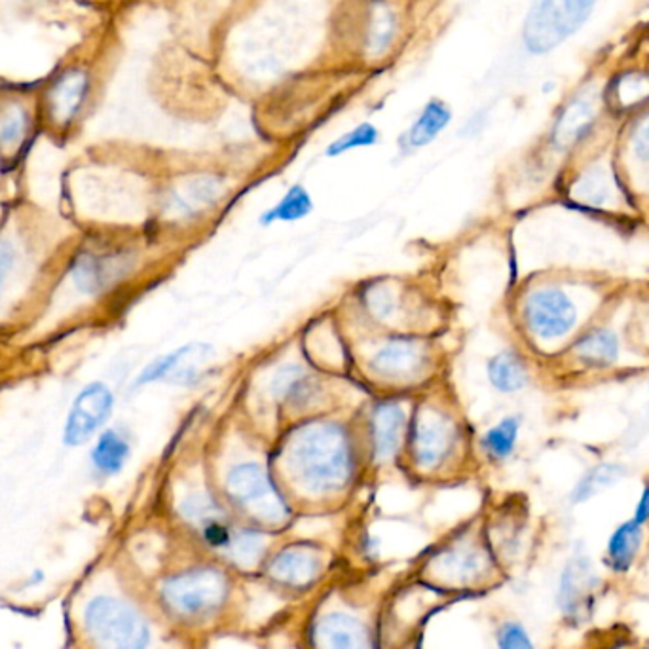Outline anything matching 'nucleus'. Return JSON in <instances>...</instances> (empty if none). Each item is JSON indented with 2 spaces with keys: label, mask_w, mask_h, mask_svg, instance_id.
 Here are the masks:
<instances>
[{
  "label": "nucleus",
  "mask_w": 649,
  "mask_h": 649,
  "mask_svg": "<svg viewBox=\"0 0 649 649\" xmlns=\"http://www.w3.org/2000/svg\"><path fill=\"white\" fill-rule=\"evenodd\" d=\"M644 526L636 525L635 520L630 518L627 522L617 526L614 534L609 536L608 549H606V559L614 572H627L632 562H635L636 554L640 551L644 541Z\"/></svg>",
  "instance_id": "412c9836"
},
{
  "label": "nucleus",
  "mask_w": 649,
  "mask_h": 649,
  "mask_svg": "<svg viewBox=\"0 0 649 649\" xmlns=\"http://www.w3.org/2000/svg\"><path fill=\"white\" fill-rule=\"evenodd\" d=\"M132 258L124 251H84L70 264V282L86 297H99L128 276Z\"/></svg>",
  "instance_id": "9d476101"
},
{
  "label": "nucleus",
  "mask_w": 649,
  "mask_h": 649,
  "mask_svg": "<svg viewBox=\"0 0 649 649\" xmlns=\"http://www.w3.org/2000/svg\"><path fill=\"white\" fill-rule=\"evenodd\" d=\"M114 410V394L103 382H90L78 392L70 405L63 428V442L75 449L82 447L103 428Z\"/></svg>",
  "instance_id": "6e6552de"
},
{
  "label": "nucleus",
  "mask_w": 649,
  "mask_h": 649,
  "mask_svg": "<svg viewBox=\"0 0 649 649\" xmlns=\"http://www.w3.org/2000/svg\"><path fill=\"white\" fill-rule=\"evenodd\" d=\"M29 132V112L23 105L10 103L0 111V151L14 153Z\"/></svg>",
  "instance_id": "cd10ccee"
},
{
  "label": "nucleus",
  "mask_w": 649,
  "mask_h": 649,
  "mask_svg": "<svg viewBox=\"0 0 649 649\" xmlns=\"http://www.w3.org/2000/svg\"><path fill=\"white\" fill-rule=\"evenodd\" d=\"M632 44V48H635L636 54L642 57L646 65L649 67V46H640V44H636V42H630Z\"/></svg>",
  "instance_id": "f704fd0d"
},
{
  "label": "nucleus",
  "mask_w": 649,
  "mask_h": 649,
  "mask_svg": "<svg viewBox=\"0 0 649 649\" xmlns=\"http://www.w3.org/2000/svg\"><path fill=\"white\" fill-rule=\"evenodd\" d=\"M132 457V444L117 429H105L97 437L96 444L90 452V462L94 470L103 477H114L122 473L125 463Z\"/></svg>",
  "instance_id": "6ab92c4d"
},
{
  "label": "nucleus",
  "mask_w": 649,
  "mask_h": 649,
  "mask_svg": "<svg viewBox=\"0 0 649 649\" xmlns=\"http://www.w3.org/2000/svg\"><path fill=\"white\" fill-rule=\"evenodd\" d=\"M573 353L583 365L606 369L619 358V340L609 329H593L573 344Z\"/></svg>",
  "instance_id": "aec40b11"
},
{
  "label": "nucleus",
  "mask_w": 649,
  "mask_h": 649,
  "mask_svg": "<svg viewBox=\"0 0 649 649\" xmlns=\"http://www.w3.org/2000/svg\"><path fill=\"white\" fill-rule=\"evenodd\" d=\"M518 433H520V418L507 416L496 426H492L483 436V450L496 462H504L512 457L517 447Z\"/></svg>",
  "instance_id": "393cba45"
},
{
  "label": "nucleus",
  "mask_w": 649,
  "mask_h": 649,
  "mask_svg": "<svg viewBox=\"0 0 649 649\" xmlns=\"http://www.w3.org/2000/svg\"><path fill=\"white\" fill-rule=\"evenodd\" d=\"M222 193H224V185L219 177L201 175V177L188 180L185 187L173 190L169 200H167V211L179 219L206 213L209 208H213L215 204L221 200Z\"/></svg>",
  "instance_id": "dca6fc26"
},
{
  "label": "nucleus",
  "mask_w": 649,
  "mask_h": 649,
  "mask_svg": "<svg viewBox=\"0 0 649 649\" xmlns=\"http://www.w3.org/2000/svg\"><path fill=\"white\" fill-rule=\"evenodd\" d=\"M311 211H314V198L308 193V188L302 185H293L272 208L266 209L258 217V222L263 227H272L277 222H298L306 219Z\"/></svg>",
  "instance_id": "4be33fe9"
},
{
  "label": "nucleus",
  "mask_w": 649,
  "mask_h": 649,
  "mask_svg": "<svg viewBox=\"0 0 649 649\" xmlns=\"http://www.w3.org/2000/svg\"><path fill=\"white\" fill-rule=\"evenodd\" d=\"M429 363L428 345L416 339H394L382 345L369 363L371 371L386 381H413Z\"/></svg>",
  "instance_id": "9b49d317"
},
{
  "label": "nucleus",
  "mask_w": 649,
  "mask_h": 649,
  "mask_svg": "<svg viewBox=\"0 0 649 649\" xmlns=\"http://www.w3.org/2000/svg\"><path fill=\"white\" fill-rule=\"evenodd\" d=\"M497 649H536L532 638L520 623L509 622L497 630Z\"/></svg>",
  "instance_id": "2f4dec72"
},
{
  "label": "nucleus",
  "mask_w": 649,
  "mask_h": 649,
  "mask_svg": "<svg viewBox=\"0 0 649 649\" xmlns=\"http://www.w3.org/2000/svg\"><path fill=\"white\" fill-rule=\"evenodd\" d=\"M632 520H635L636 525L640 526L649 522V484L646 486V488H644L642 496H640L638 504H636Z\"/></svg>",
  "instance_id": "72a5a7b5"
},
{
  "label": "nucleus",
  "mask_w": 649,
  "mask_h": 649,
  "mask_svg": "<svg viewBox=\"0 0 649 649\" xmlns=\"http://www.w3.org/2000/svg\"><path fill=\"white\" fill-rule=\"evenodd\" d=\"M15 264V249L12 242L0 238V295L4 290L8 277L12 274Z\"/></svg>",
  "instance_id": "473e14b6"
},
{
  "label": "nucleus",
  "mask_w": 649,
  "mask_h": 649,
  "mask_svg": "<svg viewBox=\"0 0 649 649\" xmlns=\"http://www.w3.org/2000/svg\"><path fill=\"white\" fill-rule=\"evenodd\" d=\"M224 494L251 525L276 528L289 520V504L263 463H235L224 481Z\"/></svg>",
  "instance_id": "f03ea898"
},
{
  "label": "nucleus",
  "mask_w": 649,
  "mask_h": 649,
  "mask_svg": "<svg viewBox=\"0 0 649 649\" xmlns=\"http://www.w3.org/2000/svg\"><path fill=\"white\" fill-rule=\"evenodd\" d=\"M371 14L373 20L369 21L365 44L371 54L378 56L394 41L395 15L384 2H376Z\"/></svg>",
  "instance_id": "c85d7f7f"
},
{
  "label": "nucleus",
  "mask_w": 649,
  "mask_h": 649,
  "mask_svg": "<svg viewBox=\"0 0 649 649\" xmlns=\"http://www.w3.org/2000/svg\"><path fill=\"white\" fill-rule=\"evenodd\" d=\"M285 470L308 496H334L352 483L355 449L350 431L332 420L306 421L284 447Z\"/></svg>",
  "instance_id": "f257e3e1"
},
{
  "label": "nucleus",
  "mask_w": 649,
  "mask_h": 649,
  "mask_svg": "<svg viewBox=\"0 0 649 649\" xmlns=\"http://www.w3.org/2000/svg\"><path fill=\"white\" fill-rule=\"evenodd\" d=\"M90 94V77L82 69L65 70L56 78L46 94V112L50 122L67 128L77 120Z\"/></svg>",
  "instance_id": "4468645a"
},
{
  "label": "nucleus",
  "mask_w": 649,
  "mask_h": 649,
  "mask_svg": "<svg viewBox=\"0 0 649 649\" xmlns=\"http://www.w3.org/2000/svg\"><path fill=\"white\" fill-rule=\"evenodd\" d=\"M408 433V416L402 403L381 402L369 416V447L374 462L394 460Z\"/></svg>",
  "instance_id": "f8f14e48"
},
{
  "label": "nucleus",
  "mask_w": 649,
  "mask_h": 649,
  "mask_svg": "<svg viewBox=\"0 0 649 649\" xmlns=\"http://www.w3.org/2000/svg\"><path fill=\"white\" fill-rule=\"evenodd\" d=\"M627 475V468L622 463H601L593 470L587 471L580 483L573 486L570 502L572 504H585L591 497L598 496L604 491L612 488Z\"/></svg>",
  "instance_id": "b1692460"
},
{
  "label": "nucleus",
  "mask_w": 649,
  "mask_h": 649,
  "mask_svg": "<svg viewBox=\"0 0 649 649\" xmlns=\"http://www.w3.org/2000/svg\"><path fill=\"white\" fill-rule=\"evenodd\" d=\"M82 625L97 649H148L153 642L145 615L111 594H97L88 601Z\"/></svg>",
  "instance_id": "7ed1b4c3"
},
{
  "label": "nucleus",
  "mask_w": 649,
  "mask_h": 649,
  "mask_svg": "<svg viewBox=\"0 0 649 649\" xmlns=\"http://www.w3.org/2000/svg\"><path fill=\"white\" fill-rule=\"evenodd\" d=\"M378 141H381L378 128L371 122H363V124L352 128L350 132H345L344 135H340L339 139H334L331 145L327 146L324 154L329 158H339L342 154L352 153L358 148L378 145Z\"/></svg>",
  "instance_id": "c756f323"
},
{
  "label": "nucleus",
  "mask_w": 649,
  "mask_h": 649,
  "mask_svg": "<svg viewBox=\"0 0 649 649\" xmlns=\"http://www.w3.org/2000/svg\"><path fill=\"white\" fill-rule=\"evenodd\" d=\"M408 447L416 468L436 471L457 449L458 428L450 416L436 407H420L408 421Z\"/></svg>",
  "instance_id": "39448f33"
},
{
  "label": "nucleus",
  "mask_w": 649,
  "mask_h": 649,
  "mask_svg": "<svg viewBox=\"0 0 649 649\" xmlns=\"http://www.w3.org/2000/svg\"><path fill=\"white\" fill-rule=\"evenodd\" d=\"M596 0H532L522 23V46L547 56L578 35L593 15Z\"/></svg>",
  "instance_id": "20e7f679"
},
{
  "label": "nucleus",
  "mask_w": 649,
  "mask_h": 649,
  "mask_svg": "<svg viewBox=\"0 0 649 649\" xmlns=\"http://www.w3.org/2000/svg\"><path fill=\"white\" fill-rule=\"evenodd\" d=\"M321 630L327 649H369L365 629L348 617L334 615Z\"/></svg>",
  "instance_id": "a878e982"
},
{
  "label": "nucleus",
  "mask_w": 649,
  "mask_h": 649,
  "mask_svg": "<svg viewBox=\"0 0 649 649\" xmlns=\"http://www.w3.org/2000/svg\"><path fill=\"white\" fill-rule=\"evenodd\" d=\"M636 44H640V46H649V28L642 29L638 36H636Z\"/></svg>",
  "instance_id": "c9c22d12"
},
{
  "label": "nucleus",
  "mask_w": 649,
  "mask_h": 649,
  "mask_svg": "<svg viewBox=\"0 0 649 649\" xmlns=\"http://www.w3.org/2000/svg\"><path fill=\"white\" fill-rule=\"evenodd\" d=\"M578 321V311L566 293L554 287L534 290L525 302V323L534 337L554 340L566 337Z\"/></svg>",
  "instance_id": "1a4fd4ad"
},
{
  "label": "nucleus",
  "mask_w": 649,
  "mask_h": 649,
  "mask_svg": "<svg viewBox=\"0 0 649 649\" xmlns=\"http://www.w3.org/2000/svg\"><path fill=\"white\" fill-rule=\"evenodd\" d=\"M270 394L285 407L308 408L318 399L321 386L318 378L310 371H306L305 366L287 363L279 366L272 376Z\"/></svg>",
  "instance_id": "2eb2a0df"
},
{
  "label": "nucleus",
  "mask_w": 649,
  "mask_h": 649,
  "mask_svg": "<svg viewBox=\"0 0 649 649\" xmlns=\"http://www.w3.org/2000/svg\"><path fill=\"white\" fill-rule=\"evenodd\" d=\"M598 583L601 580L594 572L593 562L588 557L575 554L573 559L568 560L560 575L557 593L560 612L570 619H581L583 615L588 614Z\"/></svg>",
  "instance_id": "ddd939ff"
},
{
  "label": "nucleus",
  "mask_w": 649,
  "mask_h": 649,
  "mask_svg": "<svg viewBox=\"0 0 649 649\" xmlns=\"http://www.w3.org/2000/svg\"><path fill=\"white\" fill-rule=\"evenodd\" d=\"M573 196L587 206H604L612 198V183L604 166H591L573 183Z\"/></svg>",
  "instance_id": "bb28decb"
},
{
  "label": "nucleus",
  "mask_w": 649,
  "mask_h": 649,
  "mask_svg": "<svg viewBox=\"0 0 649 649\" xmlns=\"http://www.w3.org/2000/svg\"><path fill=\"white\" fill-rule=\"evenodd\" d=\"M486 374L499 394H517L528 384V371L517 353L502 352L488 361Z\"/></svg>",
  "instance_id": "5701e85b"
},
{
  "label": "nucleus",
  "mask_w": 649,
  "mask_h": 649,
  "mask_svg": "<svg viewBox=\"0 0 649 649\" xmlns=\"http://www.w3.org/2000/svg\"><path fill=\"white\" fill-rule=\"evenodd\" d=\"M162 594L173 614L188 622H201L221 608L227 585L219 573L200 570L173 575L164 583Z\"/></svg>",
  "instance_id": "423d86ee"
},
{
  "label": "nucleus",
  "mask_w": 649,
  "mask_h": 649,
  "mask_svg": "<svg viewBox=\"0 0 649 649\" xmlns=\"http://www.w3.org/2000/svg\"><path fill=\"white\" fill-rule=\"evenodd\" d=\"M632 117L635 118L630 122L629 132L630 151L638 162L649 166V103L632 112Z\"/></svg>",
  "instance_id": "7c9ffc66"
},
{
  "label": "nucleus",
  "mask_w": 649,
  "mask_h": 649,
  "mask_svg": "<svg viewBox=\"0 0 649 649\" xmlns=\"http://www.w3.org/2000/svg\"><path fill=\"white\" fill-rule=\"evenodd\" d=\"M272 575L284 583L300 587L308 585L311 580L318 578L321 570V559L318 554L311 553L310 549L302 547H290L277 554L276 560H272Z\"/></svg>",
  "instance_id": "a211bd4d"
},
{
  "label": "nucleus",
  "mask_w": 649,
  "mask_h": 649,
  "mask_svg": "<svg viewBox=\"0 0 649 649\" xmlns=\"http://www.w3.org/2000/svg\"><path fill=\"white\" fill-rule=\"evenodd\" d=\"M213 345L206 342L180 345L143 366V371L133 382V389H141L156 382H167L173 386H196L204 376V369H208L209 361L213 360Z\"/></svg>",
  "instance_id": "0eeeda50"
},
{
  "label": "nucleus",
  "mask_w": 649,
  "mask_h": 649,
  "mask_svg": "<svg viewBox=\"0 0 649 649\" xmlns=\"http://www.w3.org/2000/svg\"><path fill=\"white\" fill-rule=\"evenodd\" d=\"M450 122H452V111L449 105L441 99H429L399 143L407 151L424 148L431 145L449 128Z\"/></svg>",
  "instance_id": "f3484780"
},
{
  "label": "nucleus",
  "mask_w": 649,
  "mask_h": 649,
  "mask_svg": "<svg viewBox=\"0 0 649 649\" xmlns=\"http://www.w3.org/2000/svg\"><path fill=\"white\" fill-rule=\"evenodd\" d=\"M46 580V578H44V572H41V570H36L35 573H33V575H31V580H29V585H31V587H35V585H38V583H42V581Z\"/></svg>",
  "instance_id": "e433bc0d"
}]
</instances>
